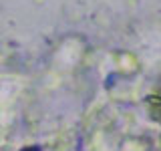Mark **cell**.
<instances>
[{
    "label": "cell",
    "instance_id": "cell-1",
    "mask_svg": "<svg viewBox=\"0 0 161 151\" xmlns=\"http://www.w3.org/2000/svg\"><path fill=\"white\" fill-rule=\"evenodd\" d=\"M28 151H38V149H36V147H32V149H28Z\"/></svg>",
    "mask_w": 161,
    "mask_h": 151
}]
</instances>
